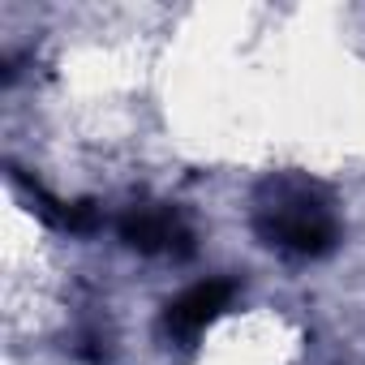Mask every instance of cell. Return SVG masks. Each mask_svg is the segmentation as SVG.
<instances>
[{
	"mask_svg": "<svg viewBox=\"0 0 365 365\" xmlns=\"http://www.w3.org/2000/svg\"><path fill=\"white\" fill-rule=\"evenodd\" d=\"M254 228L267 245L301 254V258H318L335 245L331 207L318 198L314 185H301V180H271L262 190Z\"/></svg>",
	"mask_w": 365,
	"mask_h": 365,
	"instance_id": "obj_1",
	"label": "cell"
},
{
	"mask_svg": "<svg viewBox=\"0 0 365 365\" xmlns=\"http://www.w3.org/2000/svg\"><path fill=\"white\" fill-rule=\"evenodd\" d=\"M120 241L138 254H194V237L168 207H133L120 220Z\"/></svg>",
	"mask_w": 365,
	"mask_h": 365,
	"instance_id": "obj_2",
	"label": "cell"
},
{
	"mask_svg": "<svg viewBox=\"0 0 365 365\" xmlns=\"http://www.w3.org/2000/svg\"><path fill=\"white\" fill-rule=\"evenodd\" d=\"M228 301H232V284H228V279H202V284H194L190 292H180V297L168 305L163 327H168V335H176V339H194L198 331H207V327L228 309Z\"/></svg>",
	"mask_w": 365,
	"mask_h": 365,
	"instance_id": "obj_3",
	"label": "cell"
}]
</instances>
